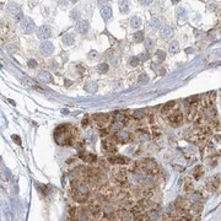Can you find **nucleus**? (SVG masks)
<instances>
[{
	"label": "nucleus",
	"instance_id": "nucleus-5",
	"mask_svg": "<svg viewBox=\"0 0 221 221\" xmlns=\"http://www.w3.org/2000/svg\"><path fill=\"white\" fill-rule=\"evenodd\" d=\"M109 118H111V116L109 114H104V113H98V114L94 116V121L96 123V125L100 127V128H104L106 124L109 122Z\"/></svg>",
	"mask_w": 221,
	"mask_h": 221
},
{
	"label": "nucleus",
	"instance_id": "nucleus-25",
	"mask_svg": "<svg viewBox=\"0 0 221 221\" xmlns=\"http://www.w3.org/2000/svg\"><path fill=\"white\" fill-rule=\"evenodd\" d=\"M168 50H170V53H172V54L178 53V52H180V44H178V42H177V41H172V42L170 43V46H168Z\"/></svg>",
	"mask_w": 221,
	"mask_h": 221
},
{
	"label": "nucleus",
	"instance_id": "nucleus-51",
	"mask_svg": "<svg viewBox=\"0 0 221 221\" xmlns=\"http://www.w3.org/2000/svg\"><path fill=\"white\" fill-rule=\"evenodd\" d=\"M147 221H154V220H150V219H149V220H147Z\"/></svg>",
	"mask_w": 221,
	"mask_h": 221
},
{
	"label": "nucleus",
	"instance_id": "nucleus-38",
	"mask_svg": "<svg viewBox=\"0 0 221 221\" xmlns=\"http://www.w3.org/2000/svg\"><path fill=\"white\" fill-rule=\"evenodd\" d=\"M139 63H140V60H139L138 57H132V58L129 59V65H130V66H138Z\"/></svg>",
	"mask_w": 221,
	"mask_h": 221
},
{
	"label": "nucleus",
	"instance_id": "nucleus-42",
	"mask_svg": "<svg viewBox=\"0 0 221 221\" xmlns=\"http://www.w3.org/2000/svg\"><path fill=\"white\" fill-rule=\"evenodd\" d=\"M97 57H98V54H97L96 50H91V52L89 53V55H87L89 59H95V58H97Z\"/></svg>",
	"mask_w": 221,
	"mask_h": 221
},
{
	"label": "nucleus",
	"instance_id": "nucleus-33",
	"mask_svg": "<svg viewBox=\"0 0 221 221\" xmlns=\"http://www.w3.org/2000/svg\"><path fill=\"white\" fill-rule=\"evenodd\" d=\"M161 25V21L160 19H157V17H154L152 20H151V22H150V27L152 28V30H157L159 27H160Z\"/></svg>",
	"mask_w": 221,
	"mask_h": 221
},
{
	"label": "nucleus",
	"instance_id": "nucleus-41",
	"mask_svg": "<svg viewBox=\"0 0 221 221\" xmlns=\"http://www.w3.org/2000/svg\"><path fill=\"white\" fill-rule=\"evenodd\" d=\"M156 57L159 58V60H163L165 57H166V54H165L163 50H157V52H156Z\"/></svg>",
	"mask_w": 221,
	"mask_h": 221
},
{
	"label": "nucleus",
	"instance_id": "nucleus-13",
	"mask_svg": "<svg viewBox=\"0 0 221 221\" xmlns=\"http://www.w3.org/2000/svg\"><path fill=\"white\" fill-rule=\"evenodd\" d=\"M176 108H177V103H176L175 101H171V102L166 103V104L162 107L161 113H162L163 116H166V114H168V113H173Z\"/></svg>",
	"mask_w": 221,
	"mask_h": 221
},
{
	"label": "nucleus",
	"instance_id": "nucleus-7",
	"mask_svg": "<svg viewBox=\"0 0 221 221\" xmlns=\"http://www.w3.org/2000/svg\"><path fill=\"white\" fill-rule=\"evenodd\" d=\"M113 138L118 141V142H122V144H127V142H129V141L132 140L130 133H128V132H125V130H121V132L116 133Z\"/></svg>",
	"mask_w": 221,
	"mask_h": 221
},
{
	"label": "nucleus",
	"instance_id": "nucleus-39",
	"mask_svg": "<svg viewBox=\"0 0 221 221\" xmlns=\"http://www.w3.org/2000/svg\"><path fill=\"white\" fill-rule=\"evenodd\" d=\"M200 176H203V168H201L200 166H198V167L195 168V171H194V177H195L197 180H199Z\"/></svg>",
	"mask_w": 221,
	"mask_h": 221
},
{
	"label": "nucleus",
	"instance_id": "nucleus-16",
	"mask_svg": "<svg viewBox=\"0 0 221 221\" xmlns=\"http://www.w3.org/2000/svg\"><path fill=\"white\" fill-rule=\"evenodd\" d=\"M128 161L129 160L124 156H111V157H108L109 163H116V165H124V163H128Z\"/></svg>",
	"mask_w": 221,
	"mask_h": 221
},
{
	"label": "nucleus",
	"instance_id": "nucleus-2",
	"mask_svg": "<svg viewBox=\"0 0 221 221\" xmlns=\"http://www.w3.org/2000/svg\"><path fill=\"white\" fill-rule=\"evenodd\" d=\"M137 165H138V168H141V170H144L147 175H150V176H155V175H157L159 172H160V170H159V166L156 165V162L152 160H144L141 161V162H137Z\"/></svg>",
	"mask_w": 221,
	"mask_h": 221
},
{
	"label": "nucleus",
	"instance_id": "nucleus-15",
	"mask_svg": "<svg viewBox=\"0 0 221 221\" xmlns=\"http://www.w3.org/2000/svg\"><path fill=\"white\" fill-rule=\"evenodd\" d=\"M89 28H90V25H89V22L86 20H82V21H79L78 23H76V31L79 32V33H86L87 31H89Z\"/></svg>",
	"mask_w": 221,
	"mask_h": 221
},
{
	"label": "nucleus",
	"instance_id": "nucleus-18",
	"mask_svg": "<svg viewBox=\"0 0 221 221\" xmlns=\"http://www.w3.org/2000/svg\"><path fill=\"white\" fill-rule=\"evenodd\" d=\"M38 80L47 84V82H53V78L48 71H42L38 74Z\"/></svg>",
	"mask_w": 221,
	"mask_h": 221
},
{
	"label": "nucleus",
	"instance_id": "nucleus-11",
	"mask_svg": "<svg viewBox=\"0 0 221 221\" xmlns=\"http://www.w3.org/2000/svg\"><path fill=\"white\" fill-rule=\"evenodd\" d=\"M175 206H176L177 210H185V211H188L189 208L192 206V204L187 199H184V198H178L176 200V203H175Z\"/></svg>",
	"mask_w": 221,
	"mask_h": 221
},
{
	"label": "nucleus",
	"instance_id": "nucleus-21",
	"mask_svg": "<svg viewBox=\"0 0 221 221\" xmlns=\"http://www.w3.org/2000/svg\"><path fill=\"white\" fill-rule=\"evenodd\" d=\"M87 92H90V94H94V92H96L97 91V89H98V86H97V82H95V81H89L86 85H85V87H84Z\"/></svg>",
	"mask_w": 221,
	"mask_h": 221
},
{
	"label": "nucleus",
	"instance_id": "nucleus-20",
	"mask_svg": "<svg viewBox=\"0 0 221 221\" xmlns=\"http://www.w3.org/2000/svg\"><path fill=\"white\" fill-rule=\"evenodd\" d=\"M198 114H199V113H197V111H195V108H194V107H189V108H188V111H187V121L188 122H194Z\"/></svg>",
	"mask_w": 221,
	"mask_h": 221
},
{
	"label": "nucleus",
	"instance_id": "nucleus-32",
	"mask_svg": "<svg viewBox=\"0 0 221 221\" xmlns=\"http://www.w3.org/2000/svg\"><path fill=\"white\" fill-rule=\"evenodd\" d=\"M117 218H118L119 220H125V219L128 218V211H127L125 209H119V210H117Z\"/></svg>",
	"mask_w": 221,
	"mask_h": 221
},
{
	"label": "nucleus",
	"instance_id": "nucleus-1",
	"mask_svg": "<svg viewBox=\"0 0 221 221\" xmlns=\"http://www.w3.org/2000/svg\"><path fill=\"white\" fill-rule=\"evenodd\" d=\"M54 139L59 145H71L74 141V133L70 125H59L54 132Z\"/></svg>",
	"mask_w": 221,
	"mask_h": 221
},
{
	"label": "nucleus",
	"instance_id": "nucleus-12",
	"mask_svg": "<svg viewBox=\"0 0 221 221\" xmlns=\"http://www.w3.org/2000/svg\"><path fill=\"white\" fill-rule=\"evenodd\" d=\"M100 193H101V195L103 197V199H109V198L113 195V189H112V187H111L109 184H103V185L101 187Z\"/></svg>",
	"mask_w": 221,
	"mask_h": 221
},
{
	"label": "nucleus",
	"instance_id": "nucleus-4",
	"mask_svg": "<svg viewBox=\"0 0 221 221\" xmlns=\"http://www.w3.org/2000/svg\"><path fill=\"white\" fill-rule=\"evenodd\" d=\"M53 52H54V46H53V43L47 42V41H44L43 43H41L40 53L43 57H49Z\"/></svg>",
	"mask_w": 221,
	"mask_h": 221
},
{
	"label": "nucleus",
	"instance_id": "nucleus-36",
	"mask_svg": "<svg viewBox=\"0 0 221 221\" xmlns=\"http://www.w3.org/2000/svg\"><path fill=\"white\" fill-rule=\"evenodd\" d=\"M138 82L141 84V85H144V84H147L149 82V76L145 74V73H142L139 75V78H138Z\"/></svg>",
	"mask_w": 221,
	"mask_h": 221
},
{
	"label": "nucleus",
	"instance_id": "nucleus-28",
	"mask_svg": "<svg viewBox=\"0 0 221 221\" xmlns=\"http://www.w3.org/2000/svg\"><path fill=\"white\" fill-rule=\"evenodd\" d=\"M108 59H109L111 63H113L114 65L119 64V58H118V55L114 52H108Z\"/></svg>",
	"mask_w": 221,
	"mask_h": 221
},
{
	"label": "nucleus",
	"instance_id": "nucleus-3",
	"mask_svg": "<svg viewBox=\"0 0 221 221\" xmlns=\"http://www.w3.org/2000/svg\"><path fill=\"white\" fill-rule=\"evenodd\" d=\"M21 31L25 35H31L35 31V22L32 21V19L26 17V19L22 20V22H21Z\"/></svg>",
	"mask_w": 221,
	"mask_h": 221
},
{
	"label": "nucleus",
	"instance_id": "nucleus-40",
	"mask_svg": "<svg viewBox=\"0 0 221 221\" xmlns=\"http://www.w3.org/2000/svg\"><path fill=\"white\" fill-rule=\"evenodd\" d=\"M144 43H145V48L147 49V50H150L152 47H154V41H151V40H145L144 41Z\"/></svg>",
	"mask_w": 221,
	"mask_h": 221
},
{
	"label": "nucleus",
	"instance_id": "nucleus-34",
	"mask_svg": "<svg viewBox=\"0 0 221 221\" xmlns=\"http://www.w3.org/2000/svg\"><path fill=\"white\" fill-rule=\"evenodd\" d=\"M133 117H134L135 119H141V118H144V117H145V111H142V109H137V111H134Z\"/></svg>",
	"mask_w": 221,
	"mask_h": 221
},
{
	"label": "nucleus",
	"instance_id": "nucleus-30",
	"mask_svg": "<svg viewBox=\"0 0 221 221\" xmlns=\"http://www.w3.org/2000/svg\"><path fill=\"white\" fill-rule=\"evenodd\" d=\"M108 69H109V66H108V64H106V63H101L97 65V71L100 73V74H106L107 71H108Z\"/></svg>",
	"mask_w": 221,
	"mask_h": 221
},
{
	"label": "nucleus",
	"instance_id": "nucleus-10",
	"mask_svg": "<svg viewBox=\"0 0 221 221\" xmlns=\"http://www.w3.org/2000/svg\"><path fill=\"white\" fill-rule=\"evenodd\" d=\"M113 172H114L113 173L114 178L119 182L121 184H125V182H127V171L124 168H116Z\"/></svg>",
	"mask_w": 221,
	"mask_h": 221
},
{
	"label": "nucleus",
	"instance_id": "nucleus-8",
	"mask_svg": "<svg viewBox=\"0 0 221 221\" xmlns=\"http://www.w3.org/2000/svg\"><path fill=\"white\" fill-rule=\"evenodd\" d=\"M50 35H52L50 27H49V26H47V25L41 26L40 28L37 30V36H38V38H40V40H47V38H49V37H50Z\"/></svg>",
	"mask_w": 221,
	"mask_h": 221
},
{
	"label": "nucleus",
	"instance_id": "nucleus-37",
	"mask_svg": "<svg viewBox=\"0 0 221 221\" xmlns=\"http://www.w3.org/2000/svg\"><path fill=\"white\" fill-rule=\"evenodd\" d=\"M133 40H134V42H142V40H144V33L141 32V31H139V32H137V33H134L133 35Z\"/></svg>",
	"mask_w": 221,
	"mask_h": 221
},
{
	"label": "nucleus",
	"instance_id": "nucleus-49",
	"mask_svg": "<svg viewBox=\"0 0 221 221\" xmlns=\"http://www.w3.org/2000/svg\"><path fill=\"white\" fill-rule=\"evenodd\" d=\"M81 124H82V127H86V125L89 124V118H85V119H82Z\"/></svg>",
	"mask_w": 221,
	"mask_h": 221
},
{
	"label": "nucleus",
	"instance_id": "nucleus-29",
	"mask_svg": "<svg viewBox=\"0 0 221 221\" xmlns=\"http://www.w3.org/2000/svg\"><path fill=\"white\" fill-rule=\"evenodd\" d=\"M184 192L185 193H193V183L190 178H187L184 182Z\"/></svg>",
	"mask_w": 221,
	"mask_h": 221
},
{
	"label": "nucleus",
	"instance_id": "nucleus-48",
	"mask_svg": "<svg viewBox=\"0 0 221 221\" xmlns=\"http://www.w3.org/2000/svg\"><path fill=\"white\" fill-rule=\"evenodd\" d=\"M12 140L16 141V144H19V145L21 144V139L19 135H12Z\"/></svg>",
	"mask_w": 221,
	"mask_h": 221
},
{
	"label": "nucleus",
	"instance_id": "nucleus-31",
	"mask_svg": "<svg viewBox=\"0 0 221 221\" xmlns=\"http://www.w3.org/2000/svg\"><path fill=\"white\" fill-rule=\"evenodd\" d=\"M122 127H123V123H119V122H113V123H112V125H111V130H112L113 133H118V132H121Z\"/></svg>",
	"mask_w": 221,
	"mask_h": 221
},
{
	"label": "nucleus",
	"instance_id": "nucleus-45",
	"mask_svg": "<svg viewBox=\"0 0 221 221\" xmlns=\"http://www.w3.org/2000/svg\"><path fill=\"white\" fill-rule=\"evenodd\" d=\"M69 214H70V216L74 219V218L76 216V208H70V211H69Z\"/></svg>",
	"mask_w": 221,
	"mask_h": 221
},
{
	"label": "nucleus",
	"instance_id": "nucleus-47",
	"mask_svg": "<svg viewBox=\"0 0 221 221\" xmlns=\"http://www.w3.org/2000/svg\"><path fill=\"white\" fill-rule=\"evenodd\" d=\"M100 134H101V137H107L108 135V129H101L100 130Z\"/></svg>",
	"mask_w": 221,
	"mask_h": 221
},
{
	"label": "nucleus",
	"instance_id": "nucleus-27",
	"mask_svg": "<svg viewBox=\"0 0 221 221\" xmlns=\"http://www.w3.org/2000/svg\"><path fill=\"white\" fill-rule=\"evenodd\" d=\"M185 103H187L189 107H195V106L199 103V96H193V97H189L188 100L185 101Z\"/></svg>",
	"mask_w": 221,
	"mask_h": 221
},
{
	"label": "nucleus",
	"instance_id": "nucleus-9",
	"mask_svg": "<svg viewBox=\"0 0 221 221\" xmlns=\"http://www.w3.org/2000/svg\"><path fill=\"white\" fill-rule=\"evenodd\" d=\"M89 209H90V213H91V215L94 218L100 219L101 216H102V208H101V205L98 203H95V201L91 203L90 206H89Z\"/></svg>",
	"mask_w": 221,
	"mask_h": 221
},
{
	"label": "nucleus",
	"instance_id": "nucleus-6",
	"mask_svg": "<svg viewBox=\"0 0 221 221\" xmlns=\"http://www.w3.org/2000/svg\"><path fill=\"white\" fill-rule=\"evenodd\" d=\"M168 121H170V124H171V125L178 127V125H181L182 122H183V114H182L180 111H175L173 113H171Z\"/></svg>",
	"mask_w": 221,
	"mask_h": 221
},
{
	"label": "nucleus",
	"instance_id": "nucleus-46",
	"mask_svg": "<svg viewBox=\"0 0 221 221\" xmlns=\"http://www.w3.org/2000/svg\"><path fill=\"white\" fill-rule=\"evenodd\" d=\"M160 135V129L159 128H154L152 129V137H159Z\"/></svg>",
	"mask_w": 221,
	"mask_h": 221
},
{
	"label": "nucleus",
	"instance_id": "nucleus-19",
	"mask_svg": "<svg viewBox=\"0 0 221 221\" xmlns=\"http://www.w3.org/2000/svg\"><path fill=\"white\" fill-rule=\"evenodd\" d=\"M7 11H9L11 15H14V16L21 12L20 6H19L16 2H10V4L7 5Z\"/></svg>",
	"mask_w": 221,
	"mask_h": 221
},
{
	"label": "nucleus",
	"instance_id": "nucleus-22",
	"mask_svg": "<svg viewBox=\"0 0 221 221\" xmlns=\"http://www.w3.org/2000/svg\"><path fill=\"white\" fill-rule=\"evenodd\" d=\"M101 16L103 17V20H109L112 16V9L109 6H103L101 10Z\"/></svg>",
	"mask_w": 221,
	"mask_h": 221
},
{
	"label": "nucleus",
	"instance_id": "nucleus-35",
	"mask_svg": "<svg viewBox=\"0 0 221 221\" xmlns=\"http://www.w3.org/2000/svg\"><path fill=\"white\" fill-rule=\"evenodd\" d=\"M128 4H129L128 1H119V10L122 12H128V10H129V5Z\"/></svg>",
	"mask_w": 221,
	"mask_h": 221
},
{
	"label": "nucleus",
	"instance_id": "nucleus-50",
	"mask_svg": "<svg viewBox=\"0 0 221 221\" xmlns=\"http://www.w3.org/2000/svg\"><path fill=\"white\" fill-rule=\"evenodd\" d=\"M76 16H78V15H76V11H75V12L73 11V12H71V19H76Z\"/></svg>",
	"mask_w": 221,
	"mask_h": 221
},
{
	"label": "nucleus",
	"instance_id": "nucleus-26",
	"mask_svg": "<svg viewBox=\"0 0 221 221\" xmlns=\"http://www.w3.org/2000/svg\"><path fill=\"white\" fill-rule=\"evenodd\" d=\"M141 23H142V21H141V19L139 16H133L130 19V26L133 28H139L141 26Z\"/></svg>",
	"mask_w": 221,
	"mask_h": 221
},
{
	"label": "nucleus",
	"instance_id": "nucleus-24",
	"mask_svg": "<svg viewBox=\"0 0 221 221\" xmlns=\"http://www.w3.org/2000/svg\"><path fill=\"white\" fill-rule=\"evenodd\" d=\"M171 35H172V28L168 25L162 26V28H161V37L162 38H168Z\"/></svg>",
	"mask_w": 221,
	"mask_h": 221
},
{
	"label": "nucleus",
	"instance_id": "nucleus-17",
	"mask_svg": "<svg viewBox=\"0 0 221 221\" xmlns=\"http://www.w3.org/2000/svg\"><path fill=\"white\" fill-rule=\"evenodd\" d=\"M61 41H63V43H64L65 46H71V44H74V42H75V36H74V33L69 32V33H66V35L63 36Z\"/></svg>",
	"mask_w": 221,
	"mask_h": 221
},
{
	"label": "nucleus",
	"instance_id": "nucleus-44",
	"mask_svg": "<svg viewBox=\"0 0 221 221\" xmlns=\"http://www.w3.org/2000/svg\"><path fill=\"white\" fill-rule=\"evenodd\" d=\"M28 66L32 68V69H33V68H37V61L35 60V59H30V60H28Z\"/></svg>",
	"mask_w": 221,
	"mask_h": 221
},
{
	"label": "nucleus",
	"instance_id": "nucleus-43",
	"mask_svg": "<svg viewBox=\"0 0 221 221\" xmlns=\"http://www.w3.org/2000/svg\"><path fill=\"white\" fill-rule=\"evenodd\" d=\"M138 58H139V60L145 61V60H147V59H149V54H147V53H141Z\"/></svg>",
	"mask_w": 221,
	"mask_h": 221
},
{
	"label": "nucleus",
	"instance_id": "nucleus-14",
	"mask_svg": "<svg viewBox=\"0 0 221 221\" xmlns=\"http://www.w3.org/2000/svg\"><path fill=\"white\" fill-rule=\"evenodd\" d=\"M79 157L84 162H87V163H94L95 161L97 160V157L94 154H89V152H85V151H81L79 154Z\"/></svg>",
	"mask_w": 221,
	"mask_h": 221
},
{
	"label": "nucleus",
	"instance_id": "nucleus-23",
	"mask_svg": "<svg viewBox=\"0 0 221 221\" xmlns=\"http://www.w3.org/2000/svg\"><path fill=\"white\" fill-rule=\"evenodd\" d=\"M102 146H103V149H104L107 152H111V154L116 152V146H114L113 142H111V141L104 140L103 142H102Z\"/></svg>",
	"mask_w": 221,
	"mask_h": 221
}]
</instances>
